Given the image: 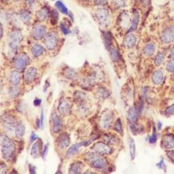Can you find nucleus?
<instances>
[{"label":"nucleus","instance_id":"nucleus-3","mask_svg":"<svg viewBox=\"0 0 174 174\" xmlns=\"http://www.w3.org/2000/svg\"><path fill=\"white\" fill-rule=\"evenodd\" d=\"M162 40L165 43H170L174 40V26H170L164 30L162 34Z\"/></svg>","mask_w":174,"mask_h":174},{"label":"nucleus","instance_id":"nucleus-14","mask_svg":"<svg viewBox=\"0 0 174 174\" xmlns=\"http://www.w3.org/2000/svg\"><path fill=\"white\" fill-rule=\"evenodd\" d=\"M164 75L160 70H157L153 73L152 77V81L155 85H159L163 81Z\"/></svg>","mask_w":174,"mask_h":174},{"label":"nucleus","instance_id":"nucleus-20","mask_svg":"<svg viewBox=\"0 0 174 174\" xmlns=\"http://www.w3.org/2000/svg\"><path fill=\"white\" fill-rule=\"evenodd\" d=\"M32 54L34 55V57H39L44 52V48L42 46L38 44H35L32 46Z\"/></svg>","mask_w":174,"mask_h":174},{"label":"nucleus","instance_id":"nucleus-15","mask_svg":"<svg viewBox=\"0 0 174 174\" xmlns=\"http://www.w3.org/2000/svg\"><path fill=\"white\" fill-rule=\"evenodd\" d=\"M41 140L40 139L39 141L34 143V144L32 145L31 151H30V155H32L33 158H37L38 157L39 154V151H40V147H41Z\"/></svg>","mask_w":174,"mask_h":174},{"label":"nucleus","instance_id":"nucleus-10","mask_svg":"<svg viewBox=\"0 0 174 174\" xmlns=\"http://www.w3.org/2000/svg\"><path fill=\"white\" fill-rule=\"evenodd\" d=\"M90 142H91V141H87V142H82L79 143V144L73 145L72 146H71L70 147H69V149H68V150H67V155H74V153L78 152V151H79L80 147L87 146V145L90 144Z\"/></svg>","mask_w":174,"mask_h":174},{"label":"nucleus","instance_id":"nucleus-4","mask_svg":"<svg viewBox=\"0 0 174 174\" xmlns=\"http://www.w3.org/2000/svg\"><path fill=\"white\" fill-rule=\"evenodd\" d=\"M28 62V57L26 54H21L15 59L14 65L18 69H24Z\"/></svg>","mask_w":174,"mask_h":174},{"label":"nucleus","instance_id":"nucleus-29","mask_svg":"<svg viewBox=\"0 0 174 174\" xmlns=\"http://www.w3.org/2000/svg\"><path fill=\"white\" fill-rule=\"evenodd\" d=\"M24 132H25V127H24V126L23 125H19L17 126V129H16V136L17 138H21L24 134Z\"/></svg>","mask_w":174,"mask_h":174},{"label":"nucleus","instance_id":"nucleus-46","mask_svg":"<svg viewBox=\"0 0 174 174\" xmlns=\"http://www.w3.org/2000/svg\"><path fill=\"white\" fill-rule=\"evenodd\" d=\"M40 124H41V127L43 128L44 126V111H42V114H41V119H40Z\"/></svg>","mask_w":174,"mask_h":174},{"label":"nucleus","instance_id":"nucleus-43","mask_svg":"<svg viewBox=\"0 0 174 174\" xmlns=\"http://www.w3.org/2000/svg\"><path fill=\"white\" fill-rule=\"evenodd\" d=\"M61 30H62V32H63V33L65 34H67L69 32V30L67 29V28L65 27L63 24H61Z\"/></svg>","mask_w":174,"mask_h":174},{"label":"nucleus","instance_id":"nucleus-1","mask_svg":"<svg viewBox=\"0 0 174 174\" xmlns=\"http://www.w3.org/2000/svg\"><path fill=\"white\" fill-rule=\"evenodd\" d=\"M1 152L3 157L7 160L11 159L14 155L15 147L13 142L7 137L1 138Z\"/></svg>","mask_w":174,"mask_h":174},{"label":"nucleus","instance_id":"nucleus-22","mask_svg":"<svg viewBox=\"0 0 174 174\" xmlns=\"http://www.w3.org/2000/svg\"><path fill=\"white\" fill-rule=\"evenodd\" d=\"M21 79V76L17 72H13L11 75V81L13 85H17Z\"/></svg>","mask_w":174,"mask_h":174},{"label":"nucleus","instance_id":"nucleus-36","mask_svg":"<svg viewBox=\"0 0 174 174\" xmlns=\"http://www.w3.org/2000/svg\"><path fill=\"white\" fill-rule=\"evenodd\" d=\"M167 70L170 72H174V60L170 61L167 65Z\"/></svg>","mask_w":174,"mask_h":174},{"label":"nucleus","instance_id":"nucleus-9","mask_svg":"<svg viewBox=\"0 0 174 174\" xmlns=\"http://www.w3.org/2000/svg\"><path fill=\"white\" fill-rule=\"evenodd\" d=\"M97 16L101 23H105L109 17V12L105 9H99L97 11Z\"/></svg>","mask_w":174,"mask_h":174},{"label":"nucleus","instance_id":"nucleus-13","mask_svg":"<svg viewBox=\"0 0 174 174\" xmlns=\"http://www.w3.org/2000/svg\"><path fill=\"white\" fill-rule=\"evenodd\" d=\"M37 73V70L35 67H30L25 74V81L28 83H31L35 78Z\"/></svg>","mask_w":174,"mask_h":174},{"label":"nucleus","instance_id":"nucleus-37","mask_svg":"<svg viewBox=\"0 0 174 174\" xmlns=\"http://www.w3.org/2000/svg\"><path fill=\"white\" fill-rule=\"evenodd\" d=\"M157 140V135L156 133H155V129L153 127V132L152 136H151V138H149V142L150 143H155Z\"/></svg>","mask_w":174,"mask_h":174},{"label":"nucleus","instance_id":"nucleus-44","mask_svg":"<svg viewBox=\"0 0 174 174\" xmlns=\"http://www.w3.org/2000/svg\"><path fill=\"white\" fill-rule=\"evenodd\" d=\"M26 3L28 6L32 7L35 4V0H26Z\"/></svg>","mask_w":174,"mask_h":174},{"label":"nucleus","instance_id":"nucleus-7","mask_svg":"<svg viewBox=\"0 0 174 174\" xmlns=\"http://www.w3.org/2000/svg\"><path fill=\"white\" fill-rule=\"evenodd\" d=\"M163 146L167 149L174 148V134H167L163 139Z\"/></svg>","mask_w":174,"mask_h":174},{"label":"nucleus","instance_id":"nucleus-11","mask_svg":"<svg viewBox=\"0 0 174 174\" xmlns=\"http://www.w3.org/2000/svg\"><path fill=\"white\" fill-rule=\"evenodd\" d=\"M57 143H58L59 147H61V149H64L65 147H67L69 143V138L68 135L66 134H61L58 138Z\"/></svg>","mask_w":174,"mask_h":174},{"label":"nucleus","instance_id":"nucleus-12","mask_svg":"<svg viewBox=\"0 0 174 174\" xmlns=\"http://www.w3.org/2000/svg\"><path fill=\"white\" fill-rule=\"evenodd\" d=\"M52 127L55 133L60 132L61 128H62L61 119L57 114H54V116H52Z\"/></svg>","mask_w":174,"mask_h":174},{"label":"nucleus","instance_id":"nucleus-34","mask_svg":"<svg viewBox=\"0 0 174 174\" xmlns=\"http://www.w3.org/2000/svg\"><path fill=\"white\" fill-rule=\"evenodd\" d=\"M164 60V55L162 53H158L155 60V63L156 65H160Z\"/></svg>","mask_w":174,"mask_h":174},{"label":"nucleus","instance_id":"nucleus-40","mask_svg":"<svg viewBox=\"0 0 174 174\" xmlns=\"http://www.w3.org/2000/svg\"><path fill=\"white\" fill-rule=\"evenodd\" d=\"M48 145H46V146L44 147V150H43L42 153V157L44 159L46 158V155H47V153H48Z\"/></svg>","mask_w":174,"mask_h":174},{"label":"nucleus","instance_id":"nucleus-26","mask_svg":"<svg viewBox=\"0 0 174 174\" xmlns=\"http://www.w3.org/2000/svg\"><path fill=\"white\" fill-rule=\"evenodd\" d=\"M129 119L133 122H135L137 120V111L134 108H131L128 113Z\"/></svg>","mask_w":174,"mask_h":174},{"label":"nucleus","instance_id":"nucleus-31","mask_svg":"<svg viewBox=\"0 0 174 174\" xmlns=\"http://www.w3.org/2000/svg\"><path fill=\"white\" fill-rule=\"evenodd\" d=\"M56 6H57V9H58L59 11H60L61 13H64V14H67L68 13V11H67V8L65 6H64V4H63L61 2V1H57V3H56Z\"/></svg>","mask_w":174,"mask_h":174},{"label":"nucleus","instance_id":"nucleus-30","mask_svg":"<svg viewBox=\"0 0 174 174\" xmlns=\"http://www.w3.org/2000/svg\"><path fill=\"white\" fill-rule=\"evenodd\" d=\"M130 151L131 156L132 159H134L135 155H136V146H135L134 140L132 139L130 142Z\"/></svg>","mask_w":174,"mask_h":174},{"label":"nucleus","instance_id":"nucleus-35","mask_svg":"<svg viewBox=\"0 0 174 174\" xmlns=\"http://www.w3.org/2000/svg\"><path fill=\"white\" fill-rule=\"evenodd\" d=\"M59 19V14L56 11H52V24H56Z\"/></svg>","mask_w":174,"mask_h":174},{"label":"nucleus","instance_id":"nucleus-42","mask_svg":"<svg viewBox=\"0 0 174 174\" xmlns=\"http://www.w3.org/2000/svg\"><path fill=\"white\" fill-rule=\"evenodd\" d=\"M157 166L159 168H160V169H163L164 171H166V166L165 165V163H164V160H162L160 162V163L158 164Z\"/></svg>","mask_w":174,"mask_h":174},{"label":"nucleus","instance_id":"nucleus-41","mask_svg":"<svg viewBox=\"0 0 174 174\" xmlns=\"http://www.w3.org/2000/svg\"><path fill=\"white\" fill-rule=\"evenodd\" d=\"M174 112V104L170 106L166 110V114H171Z\"/></svg>","mask_w":174,"mask_h":174},{"label":"nucleus","instance_id":"nucleus-51","mask_svg":"<svg viewBox=\"0 0 174 174\" xmlns=\"http://www.w3.org/2000/svg\"><path fill=\"white\" fill-rule=\"evenodd\" d=\"M3 34V30H2V26L1 25V37H2Z\"/></svg>","mask_w":174,"mask_h":174},{"label":"nucleus","instance_id":"nucleus-2","mask_svg":"<svg viewBox=\"0 0 174 174\" xmlns=\"http://www.w3.org/2000/svg\"><path fill=\"white\" fill-rule=\"evenodd\" d=\"M58 42V37L54 32H50L46 36L45 39V44L49 50H53L56 47Z\"/></svg>","mask_w":174,"mask_h":174},{"label":"nucleus","instance_id":"nucleus-39","mask_svg":"<svg viewBox=\"0 0 174 174\" xmlns=\"http://www.w3.org/2000/svg\"><path fill=\"white\" fill-rule=\"evenodd\" d=\"M113 2L117 6H123L125 5V0H113Z\"/></svg>","mask_w":174,"mask_h":174},{"label":"nucleus","instance_id":"nucleus-21","mask_svg":"<svg viewBox=\"0 0 174 174\" xmlns=\"http://www.w3.org/2000/svg\"><path fill=\"white\" fill-rule=\"evenodd\" d=\"M83 167V164L81 163H77L72 166L69 172L71 173H79L81 171L82 168Z\"/></svg>","mask_w":174,"mask_h":174},{"label":"nucleus","instance_id":"nucleus-5","mask_svg":"<svg viewBox=\"0 0 174 174\" xmlns=\"http://www.w3.org/2000/svg\"><path fill=\"white\" fill-rule=\"evenodd\" d=\"M32 34L34 39L39 40L46 34V28L42 26H37L32 29Z\"/></svg>","mask_w":174,"mask_h":174},{"label":"nucleus","instance_id":"nucleus-48","mask_svg":"<svg viewBox=\"0 0 174 174\" xmlns=\"http://www.w3.org/2000/svg\"><path fill=\"white\" fill-rule=\"evenodd\" d=\"M42 103V100L39 99H36L34 101V105L35 106H39Z\"/></svg>","mask_w":174,"mask_h":174},{"label":"nucleus","instance_id":"nucleus-52","mask_svg":"<svg viewBox=\"0 0 174 174\" xmlns=\"http://www.w3.org/2000/svg\"><path fill=\"white\" fill-rule=\"evenodd\" d=\"M161 126H162L161 122H158V128H159V130L161 128Z\"/></svg>","mask_w":174,"mask_h":174},{"label":"nucleus","instance_id":"nucleus-25","mask_svg":"<svg viewBox=\"0 0 174 174\" xmlns=\"http://www.w3.org/2000/svg\"><path fill=\"white\" fill-rule=\"evenodd\" d=\"M48 15V10L44 8V9H42V10H40L39 11L37 12V17L38 19H39L40 20H44L47 17Z\"/></svg>","mask_w":174,"mask_h":174},{"label":"nucleus","instance_id":"nucleus-16","mask_svg":"<svg viewBox=\"0 0 174 174\" xmlns=\"http://www.w3.org/2000/svg\"><path fill=\"white\" fill-rule=\"evenodd\" d=\"M107 165V163H106V161L103 159H95L93 160V163L92 164V166L94 168H96V169H104Z\"/></svg>","mask_w":174,"mask_h":174},{"label":"nucleus","instance_id":"nucleus-27","mask_svg":"<svg viewBox=\"0 0 174 174\" xmlns=\"http://www.w3.org/2000/svg\"><path fill=\"white\" fill-rule=\"evenodd\" d=\"M20 17H21L22 21L25 22V23H28V22L30 21V19H31V16H30L29 13H28L27 11H25L21 12V13H20Z\"/></svg>","mask_w":174,"mask_h":174},{"label":"nucleus","instance_id":"nucleus-24","mask_svg":"<svg viewBox=\"0 0 174 174\" xmlns=\"http://www.w3.org/2000/svg\"><path fill=\"white\" fill-rule=\"evenodd\" d=\"M104 38H105L104 39H105V47L108 49V50H110V48H111L112 44V36L110 32H106L105 35H104Z\"/></svg>","mask_w":174,"mask_h":174},{"label":"nucleus","instance_id":"nucleus-19","mask_svg":"<svg viewBox=\"0 0 174 174\" xmlns=\"http://www.w3.org/2000/svg\"><path fill=\"white\" fill-rule=\"evenodd\" d=\"M70 104L67 101H63L60 103V105L59 107V110L61 114H67L69 113L70 110Z\"/></svg>","mask_w":174,"mask_h":174},{"label":"nucleus","instance_id":"nucleus-17","mask_svg":"<svg viewBox=\"0 0 174 174\" xmlns=\"http://www.w3.org/2000/svg\"><path fill=\"white\" fill-rule=\"evenodd\" d=\"M136 42V39L134 35L130 34L124 40V45L127 48H132Z\"/></svg>","mask_w":174,"mask_h":174},{"label":"nucleus","instance_id":"nucleus-8","mask_svg":"<svg viewBox=\"0 0 174 174\" xmlns=\"http://www.w3.org/2000/svg\"><path fill=\"white\" fill-rule=\"evenodd\" d=\"M21 40V34L19 32H13L9 39L10 46L13 48H15L18 46Z\"/></svg>","mask_w":174,"mask_h":174},{"label":"nucleus","instance_id":"nucleus-6","mask_svg":"<svg viewBox=\"0 0 174 174\" xmlns=\"http://www.w3.org/2000/svg\"><path fill=\"white\" fill-rule=\"evenodd\" d=\"M94 149L99 154H108L111 152V149L108 145L102 142H99L94 146Z\"/></svg>","mask_w":174,"mask_h":174},{"label":"nucleus","instance_id":"nucleus-49","mask_svg":"<svg viewBox=\"0 0 174 174\" xmlns=\"http://www.w3.org/2000/svg\"><path fill=\"white\" fill-rule=\"evenodd\" d=\"M29 170L30 173H35V167H32L31 165H29Z\"/></svg>","mask_w":174,"mask_h":174},{"label":"nucleus","instance_id":"nucleus-45","mask_svg":"<svg viewBox=\"0 0 174 174\" xmlns=\"http://www.w3.org/2000/svg\"><path fill=\"white\" fill-rule=\"evenodd\" d=\"M95 2L97 5H104L107 2V0H95Z\"/></svg>","mask_w":174,"mask_h":174},{"label":"nucleus","instance_id":"nucleus-50","mask_svg":"<svg viewBox=\"0 0 174 174\" xmlns=\"http://www.w3.org/2000/svg\"><path fill=\"white\" fill-rule=\"evenodd\" d=\"M171 57H173V58H174V46H173V48H172V50H171Z\"/></svg>","mask_w":174,"mask_h":174},{"label":"nucleus","instance_id":"nucleus-18","mask_svg":"<svg viewBox=\"0 0 174 174\" xmlns=\"http://www.w3.org/2000/svg\"><path fill=\"white\" fill-rule=\"evenodd\" d=\"M155 50V46L153 43L147 44L144 48V54L147 57H150L153 54Z\"/></svg>","mask_w":174,"mask_h":174},{"label":"nucleus","instance_id":"nucleus-38","mask_svg":"<svg viewBox=\"0 0 174 174\" xmlns=\"http://www.w3.org/2000/svg\"><path fill=\"white\" fill-rule=\"evenodd\" d=\"M130 129L133 134L136 135L138 134V132H139V128L137 127L136 125H131Z\"/></svg>","mask_w":174,"mask_h":174},{"label":"nucleus","instance_id":"nucleus-28","mask_svg":"<svg viewBox=\"0 0 174 174\" xmlns=\"http://www.w3.org/2000/svg\"><path fill=\"white\" fill-rule=\"evenodd\" d=\"M110 56H111V58L113 61H117L120 59L119 52H118V50L114 48L110 50Z\"/></svg>","mask_w":174,"mask_h":174},{"label":"nucleus","instance_id":"nucleus-32","mask_svg":"<svg viewBox=\"0 0 174 174\" xmlns=\"http://www.w3.org/2000/svg\"><path fill=\"white\" fill-rule=\"evenodd\" d=\"M114 130H115L116 132L120 133V134L122 135V124L121 121H120V119L117 120V121L115 123V126H114Z\"/></svg>","mask_w":174,"mask_h":174},{"label":"nucleus","instance_id":"nucleus-47","mask_svg":"<svg viewBox=\"0 0 174 174\" xmlns=\"http://www.w3.org/2000/svg\"><path fill=\"white\" fill-rule=\"evenodd\" d=\"M37 138H38V136L35 134V133L32 132L31 136H30V141L32 142V141H34V140H36V139H37Z\"/></svg>","mask_w":174,"mask_h":174},{"label":"nucleus","instance_id":"nucleus-23","mask_svg":"<svg viewBox=\"0 0 174 174\" xmlns=\"http://www.w3.org/2000/svg\"><path fill=\"white\" fill-rule=\"evenodd\" d=\"M139 19H140V15H139L138 12L136 11L134 13V19H133L132 25V27H131V28H130V31H133V30L136 29L137 26H138V23H139Z\"/></svg>","mask_w":174,"mask_h":174},{"label":"nucleus","instance_id":"nucleus-33","mask_svg":"<svg viewBox=\"0 0 174 174\" xmlns=\"http://www.w3.org/2000/svg\"><path fill=\"white\" fill-rule=\"evenodd\" d=\"M112 122V117L110 116L107 115L104 118V119L103 120V124L104 127H108V126H110V125L111 124Z\"/></svg>","mask_w":174,"mask_h":174}]
</instances>
